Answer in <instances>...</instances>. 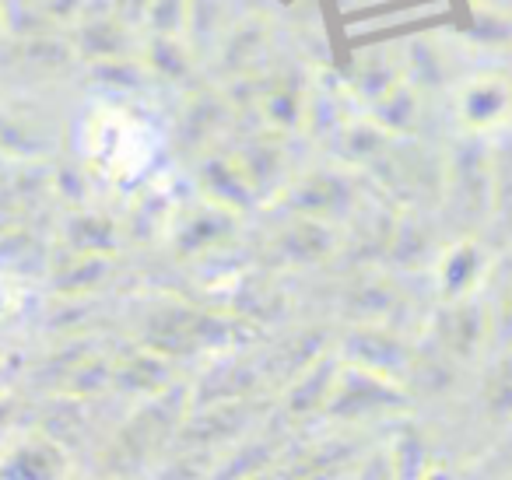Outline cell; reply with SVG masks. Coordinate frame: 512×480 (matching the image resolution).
Segmentation results:
<instances>
[{"label":"cell","mask_w":512,"mask_h":480,"mask_svg":"<svg viewBox=\"0 0 512 480\" xmlns=\"http://www.w3.org/2000/svg\"><path fill=\"white\" fill-rule=\"evenodd\" d=\"M81 151L102 179L130 183L151 165L155 137L148 123L123 106H99L81 127Z\"/></svg>","instance_id":"6da1fadb"},{"label":"cell","mask_w":512,"mask_h":480,"mask_svg":"<svg viewBox=\"0 0 512 480\" xmlns=\"http://www.w3.org/2000/svg\"><path fill=\"white\" fill-rule=\"evenodd\" d=\"M393 400H400V396L383 379H376V372H348V379L330 389L327 407L341 417H358L383 407H397Z\"/></svg>","instance_id":"7a4b0ae2"},{"label":"cell","mask_w":512,"mask_h":480,"mask_svg":"<svg viewBox=\"0 0 512 480\" xmlns=\"http://www.w3.org/2000/svg\"><path fill=\"white\" fill-rule=\"evenodd\" d=\"M425 480H449L446 473H425Z\"/></svg>","instance_id":"3957f363"}]
</instances>
